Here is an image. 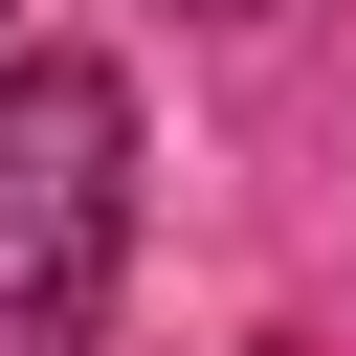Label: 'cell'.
<instances>
[{"instance_id": "obj_1", "label": "cell", "mask_w": 356, "mask_h": 356, "mask_svg": "<svg viewBox=\"0 0 356 356\" xmlns=\"http://www.w3.org/2000/svg\"><path fill=\"white\" fill-rule=\"evenodd\" d=\"M134 267V89L89 44L0 67V356H89Z\"/></svg>"}]
</instances>
